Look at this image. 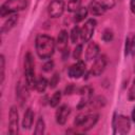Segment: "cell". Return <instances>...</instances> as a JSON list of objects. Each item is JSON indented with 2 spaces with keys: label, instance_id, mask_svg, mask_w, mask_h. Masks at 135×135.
I'll use <instances>...</instances> for the list:
<instances>
[{
  "label": "cell",
  "instance_id": "6da1fadb",
  "mask_svg": "<svg viewBox=\"0 0 135 135\" xmlns=\"http://www.w3.org/2000/svg\"><path fill=\"white\" fill-rule=\"evenodd\" d=\"M36 52L41 59H49L53 56L56 47L55 40L47 35H38L35 41Z\"/></svg>",
  "mask_w": 135,
  "mask_h": 135
},
{
  "label": "cell",
  "instance_id": "7a4b0ae2",
  "mask_svg": "<svg viewBox=\"0 0 135 135\" xmlns=\"http://www.w3.org/2000/svg\"><path fill=\"white\" fill-rule=\"evenodd\" d=\"M98 117H99V115L97 113H93V112L85 113V114H79L74 120V126H75V128H77L81 131H89L96 124Z\"/></svg>",
  "mask_w": 135,
  "mask_h": 135
},
{
  "label": "cell",
  "instance_id": "3957f363",
  "mask_svg": "<svg viewBox=\"0 0 135 135\" xmlns=\"http://www.w3.org/2000/svg\"><path fill=\"white\" fill-rule=\"evenodd\" d=\"M24 77L25 81L28 85L30 89L35 88V82H36V76H35V62H34V57L31 52H27L26 55L24 56Z\"/></svg>",
  "mask_w": 135,
  "mask_h": 135
},
{
  "label": "cell",
  "instance_id": "277c9868",
  "mask_svg": "<svg viewBox=\"0 0 135 135\" xmlns=\"http://www.w3.org/2000/svg\"><path fill=\"white\" fill-rule=\"evenodd\" d=\"M27 6V0H6L0 8V16L6 17L23 11Z\"/></svg>",
  "mask_w": 135,
  "mask_h": 135
},
{
  "label": "cell",
  "instance_id": "5b68a950",
  "mask_svg": "<svg viewBox=\"0 0 135 135\" xmlns=\"http://www.w3.org/2000/svg\"><path fill=\"white\" fill-rule=\"evenodd\" d=\"M113 127H114V133L118 134H127L131 129V122L129 117L124 115H115L113 119Z\"/></svg>",
  "mask_w": 135,
  "mask_h": 135
},
{
  "label": "cell",
  "instance_id": "8992f818",
  "mask_svg": "<svg viewBox=\"0 0 135 135\" xmlns=\"http://www.w3.org/2000/svg\"><path fill=\"white\" fill-rule=\"evenodd\" d=\"M95 27H96V20L95 19L86 20V22L80 28V39L82 42H88L91 40V38L94 34Z\"/></svg>",
  "mask_w": 135,
  "mask_h": 135
},
{
  "label": "cell",
  "instance_id": "52a82bcc",
  "mask_svg": "<svg viewBox=\"0 0 135 135\" xmlns=\"http://www.w3.org/2000/svg\"><path fill=\"white\" fill-rule=\"evenodd\" d=\"M64 7H65V5H64L63 0H53L47 7L49 16L52 18L60 17L64 12Z\"/></svg>",
  "mask_w": 135,
  "mask_h": 135
},
{
  "label": "cell",
  "instance_id": "ba28073f",
  "mask_svg": "<svg viewBox=\"0 0 135 135\" xmlns=\"http://www.w3.org/2000/svg\"><path fill=\"white\" fill-rule=\"evenodd\" d=\"M18 122H19V116L18 111L16 107H12L8 114V133L12 135H15L18 133Z\"/></svg>",
  "mask_w": 135,
  "mask_h": 135
},
{
  "label": "cell",
  "instance_id": "9c48e42d",
  "mask_svg": "<svg viewBox=\"0 0 135 135\" xmlns=\"http://www.w3.org/2000/svg\"><path fill=\"white\" fill-rule=\"evenodd\" d=\"M105 66H107V58H105V56L104 55H99L94 60V63L92 64L90 73L93 76H99V75H101L103 73Z\"/></svg>",
  "mask_w": 135,
  "mask_h": 135
},
{
  "label": "cell",
  "instance_id": "30bf717a",
  "mask_svg": "<svg viewBox=\"0 0 135 135\" xmlns=\"http://www.w3.org/2000/svg\"><path fill=\"white\" fill-rule=\"evenodd\" d=\"M71 114V108L68 104H62L58 108V110L56 111L55 117H56V122L58 124H64L69 118Z\"/></svg>",
  "mask_w": 135,
  "mask_h": 135
},
{
  "label": "cell",
  "instance_id": "8fae6325",
  "mask_svg": "<svg viewBox=\"0 0 135 135\" xmlns=\"http://www.w3.org/2000/svg\"><path fill=\"white\" fill-rule=\"evenodd\" d=\"M84 72H85V63L81 60H78L76 63L71 65L68 71L69 76L72 78H79L83 75Z\"/></svg>",
  "mask_w": 135,
  "mask_h": 135
},
{
  "label": "cell",
  "instance_id": "7c38bea8",
  "mask_svg": "<svg viewBox=\"0 0 135 135\" xmlns=\"http://www.w3.org/2000/svg\"><path fill=\"white\" fill-rule=\"evenodd\" d=\"M16 95L17 98L20 100V102L23 104V102H25L28 98V85L25 82L19 81L17 86H16Z\"/></svg>",
  "mask_w": 135,
  "mask_h": 135
},
{
  "label": "cell",
  "instance_id": "4fadbf2b",
  "mask_svg": "<svg viewBox=\"0 0 135 135\" xmlns=\"http://www.w3.org/2000/svg\"><path fill=\"white\" fill-rule=\"evenodd\" d=\"M99 55V45L95 41H91L85 51V59L88 61L95 60Z\"/></svg>",
  "mask_w": 135,
  "mask_h": 135
},
{
  "label": "cell",
  "instance_id": "5bb4252c",
  "mask_svg": "<svg viewBox=\"0 0 135 135\" xmlns=\"http://www.w3.org/2000/svg\"><path fill=\"white\" fill-rule=\"evenodd\" d=\"M92 93H93V90H92L90 86H85V88H83V89L80 91L81 99H80V101H79L78 109L84 108L85 105L89 104L90 100L92 99Z\"/></svg>",
  "mask_w": 135,
  "mask_h": 135
},
{
  "label": "cell",
  "instance_id": "9a60e30c",
  "mask_svg": "<svg viewBox=\"0 0 135 135\" xmlns=\"http://www.w3.org/2000/svg\"><path fill=\"white\" fill-rule=\"evenodd\" d=\"M68 39H69V35H68V32L62 30L58 37H57V47L60 52H64L66 49H68Z\"/></svg>",
  "mask_w": 135,
  "mask_h": 135
},
{
  "label": "cell",
  "instance_id": "2e32d148",
  "mask_svg": "<svg viewBox=\"0 0 135 135\" xmlns=\"http://www.w3.org/2000/svg\"><path fill=\"white\" fill-rule=\"evenodd\" d=\"M17 22H18V15H15V14L14 15H9L8 16V19L1 26V34L8 33L16 25Z\"/></svg>",
  "mask_w": 135,
  "mask_h": 135
},
{
  "label": "cell",
  "instance_id": "e0dca14e",
  "mask_svg": "<svg viewBox=\"0 0 135 135\" xmlns=\"http://www.w3.org/2000/svg\"><path fill=\"white\" fill-rule=\"evenodd\" d=\"M89 12L94 16H100L105 12V8L98 2V0H93L89 4Z\"/></svg>",
  "mask_w": 135,
  "mask_h": 135
},
{
  "label": "cell",
  "instance_id": "ac0fdd59",
  "mask_svg": "<svg viewBox=\"0 0 135 135\" xmlns=\"http://www.w3.org/2000/svg\"><path fill=\"white\" fill-rule=\"evenodd\" d=\"M34 121V113L32 111V109H27L23 115V119H22V127L23 129H30L33 124Z\"/></svg>",
  "mask_w": 135,
  "mask_h": 135
},
{
  "label": "cell",
  "instance_id": "d6986e66",
  "mask_svg": "<svg viewBox=\"0 0 135 135\" xmlns=\"http://www.w3.org/2000/svg\"><path fill=\"white\" fill-rule=\"evenodd\" d=\"M105 98L102 97V96H97L95 97L94 99H91L90 102H89V109L90 110H97V109H100L102 108L104 104H105Z\"/></svg>",
  "mask_w": 135,
  "mask_h": 135
},
{
  "label": "cell",
  "instance_id": "ffe728a7",
  "mask_svg": "<svg viewBox=\"0 0 135 135\" xmlns=\"http://www.w3.org/2000/svg\"><path fill=\"white\" fill-rule=\"evenodd\" d=\"M89 14V8L84 7V6H80V8L75 12V16H74V21L75 22H81L82 20H84L86 18Z\"/></svg>",
  "mask_w": 135,
  "mask_h": 135
},
{
  "label": "cell",
  "instance_id": "44dd1931",
  "mask_svg": "<svg viewBox=\"0 0 135 135\" xmlns=\"http://www.w3.org/2000/svg\"><path fill=\"white\" fill-rule=\"evenodd\" d=\"M126 53H131L132 55L135 54V35H131L126 40Z\"/></svg>",
  "mask_w": 135,
  "mask_h": 135
},
{
  "label": "cell",
  "instance_id": "7402d4cb",
  "mask_svg": "<svg viewBox=\"0 0 135 135\" xmlns=\"http://www.w3.org/2000/svg\"><path fill=\"white\" fill-rule=\"evenodd\" d=\"M47 84H49V83H47V80H46L44 77L40 76V77H38V78L36 79V82H35V89H36L39 93H42V92L45 91Z\"/></svg>",
  "mask_w": 135,
  "mask_h": 135
},
{
  "label": "cell",
  "instance_id": "603a6c76",
  "mask_svg": "<svg viewBox=\"0 0 135 135\" xmlns=\"http://www.w3.org/2000/svg\"><path fill=\"white\" fill-rule=\"evenodd\" d=\"M81 6V0H68L66 8L71 13L77 12Z\"/></svg>",
  "mask_w": 135,
  "mask_h": 135
},
{
  "label": "cell",
  "instance_id": "cb8c5ba5",
  "mask_svg": "<svg viewBox=\"0 0 135 135\" xmlns=\"http://www.w3.org/2000/svg\"><path fill=\"white\" fill-rule=\"evenodd\" d=\"M44 130H45V122H44V119L42 117H40L37 120V123H36V127H35V130H34V134L42 135L44 133Z\"/></svg>",
  "mask_w": 135,
  "mask_h": 135
},
{
  "label": "cell",
  "instance_id": "d4e9b609",
  "mask_svg": "<svg viewBox=\"0 0 135 135\" xmlns=\"http://www.w3.org/2000/svg\"><path fill=\"white\" fill-rule=\"evenodd\" d=\"M60 100H61V92L60 91H57V92H55L53 94L52 98L50 99V105L52 108H56L59 104Z\"/></svg>",
  "mask_w": 135,
  "mask_h": 135
},
{
  "label": "cell",
  "instance_id": "484cf974",
  "mask_svg": "<svg viewBox=\"0 0 135 135\" xmlns=\"http://www.w3.org/2000/svg\"><path fill=\"white\" fill-rule=\"evenodd\" d=\"M4 71H5V58L3 55L0 56V84L2 85L4 82Z\"/></svg>",
  "mask_w": 135,
  "mask_h": 135
},
{
  "label": "cell",
  "instance_id": "4316f807",
  "mask_svg": "<svg viewBox=\"0 0 135 135\" xmlns=\"http://www.w3.org/2000/svg\"><path fill=\"white\" fill-rule=\"evenodd\" d=\"M79 37H80V28L78 26L73 27V30L71 31V41L73 43H76L78 41Z\"/></svg>",
  "mask_w": 135,
  "mask_h": 135
},
{
  "label": "cell",
  "instance_id": "83f0119b",
  "mask_svg": "<svg viewBox=\"0 0 135 135\" xmlns=\"http://www.w3.org/2000/svg\"><path fill=\"white\" fill-rule=\"evenodd\" d=\"M134 73H135V66H134ZM128 99L130 101H133L135 100V77L133 79V82H132V85L129 90V93H128Z\"/></svg>",
  "mask_w": 135,
  "mask_h": 135
},
{
  "label": "cell",
  "instance_id": "f1b7e54d",
  "mask_svg": "<svg viewBox=\"0 0 135 135\" xmlns=\"http://www.w3.org/2000/svg\"><path fill=\"white\" fill-rule=\"evenodd\" d=\"M98 2L107 9H111L115 5V0H98Z\"/></svg>",
  "mask_w": 135,
  "mask_h": 135
},
{
  "label": "cell",
  "instance_id": "f546056e",
  "mask_svg": "<svg viewBox=\"0 0 135 135\" xmlns=\"http://www.w3.org/2000/svg\"><path fill=\"white\" fill-rule=\"evenodd\" d=\"M81 54H82V45L81 44H78L76 45L74 52H73V57L75 60H79L80 57H81Z\"/></svg>",
  "mask_w": 135,
  "mask_h": 135
},
{
  "label": "cell",
  "instance_id": "4dcf8cb0",
  "mask_svg": "<svg viewBox=\"0 0 135 135\" xmlns=\"http://www.w3.org/2000/svg\"><path fill=\"white\" fill-rule=\"evenodd\" d=\"M102 39L105 42H110L113 39V32L111 30H105L102 34Z\"/></svg>",
  "mask_w": 135,
  "mask_h": 135
},
{
  "label": "cell",
  "instance_id": "1f68e13d",
  "mask_svg": "<svg viewBox=\"0 0 135 135\" xmlns=\"http://www.w3.org/2000/svg\"><path fill=\"white\" fill-rule=\"evenodd\" d=\"M58 82H59V74H58V73H55V74L52 76V78H51V80H50L49 85H50L52 89H54V88L58 84Z\"/></svg>",
  "mask_w": 135,
  "mask_h": 135
},
{
  "label": "cell",
  "instance_id": "d6a6232c",
  "mask_svg": "<svg viewBox=\"0 0 135 135\" xmlns=\"http://www.w3.org/2000/svg\"><path fill=\"white\" fill-rule=\"evenodd\" d=\"M53 66H54V62H53V61H47V62L43 65V71L50 72V71L53 69Z\"/></svg>",
  "mask_w": 135,
  "mask_h": 135
},
{
  "label": "cell",
  "instance_id": "836d02e7",
  "mask_svg": "<svg viewBox=\"0 0 135 135\" xmlns=\"http://www.w3.org/2000/svg\"><path fill=\"white\" fill-rule=\"evenodd\" d=\"M130 8H131L132 13L135 14V0H131L130 1Z\"/></svg>",
  "mask_w": 135,
  "mask_h": 135
},
{
  "label": "cell",
  "instance_id": "e575fe53",
  "mask_svg": "<svg viewBox=\"0 0 135 135\" xmlns=\"http://www.w3.org/2000/svg\"><path fill=\"white\" fill-rule=\"evenodd\" d=\"M132 120L135 122V108H134L133 111H132Z\"/></svg>",
  "mask_w": 135,
  "mask_h": 135
}]
</instances>
